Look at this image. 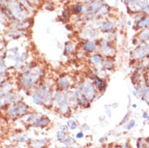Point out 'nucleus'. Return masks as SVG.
Listing matches in <instances>:
<instances>
[{
  "mask_svg": "<svg viewBox=\"0 0 149 148\" xmlns=\"http://www.w3.org/2000/svg\"><path fill=\"white\" fill-rule=\"evenodd\" d=\"M67 126H68L67 127L70 128V129L75 130L76 128V123L75 122V121H73V120H70V121H68V122H67Z\"/></svg>",
  "mask_w": 149,
  "mask_h": 148,
  "instance_id": "nucleus-16",
  "label": "nucleus"
},
{
  "mask_svg": "<svg viewBox=\"0 0 149 148\" xmlns=\"http://www.w3.org/2000/svg\"><path fill=\"white\" fill-rule=\"evenodd\" d=\"M39 73L37 72L31 71L29 72L28 74H26L24 75L23 78V84L25 86H31L32 84H33L35 83V81L38 79Z\"/></svg>",
  "mask_w": 149,
  "mask_h": 148,
  "instance_id": "nucleus-4",
  "label": "nucleus"
},
{
  "mask_svg": "<svg viewBox=\"0 0 149 148\" xmlns=\"http://www.w3.org/2000/svg\"><path fill=\"white\" fill-rule=\"evenodd\" d=\"M104 5L101 0H92L86 3L84 7V12L88 15H93L99 12V10Z\"/></svg>",
  "mask_w": 149,
  "mask_h": 148,
  "instance_id": "nucleus-2",
  "label": "nucleus"
},
{
  "mask_svg": "<svg viewBox=\"0 0 149 148\" xmlns=\"http://www.w3.org/2000/svg\"><path fill=\"white\" fill-rule=\"evenodd\" d=\"M148 124H149V122H148Z\"/></svg>",
  "mask_w": 149,
  "mask_h": 148,
  "instance_id": "nucleus-26",
  "label": "nucleus"
},
{
  "mask_svg": "<svg viewBox=\"0 0 149 148\" xmlns=\"http://www.w3.org/2000/svg\"><path fill=\"white\" fill-rule=\"evenodd\" d=\"M137 1H139V0H125V3H127V4H130V3H135V2H137Z\"/></svg>",
  "mask_w": 149,
  "mask_h": 148,
  "instance_id": "nucleus-20",
  "label": "nucleus"
},
{
  "mask_svg": "<svg viewBox=\"0 0 149 148\" xmlns=\"http://www.w3.org/2000/svg\"><path fill=\"white\" fill-rule=\"evenodd\" d=\"M143 117H144V118L148 119V113H144V115H143Z\"/></svg>",
  "mask_w": 149,
  "mask_h": 148,
  "instance_id": "nucleus-23",
  "label": "nucleus"
},
{
  "mask_svg": "<svg viewBox=\"0 0 149 148\" xmlns=\"http://www.w3.org/2000/svg\"><path fill=\"white\" fill-rule=\"evenodd\" d=\"M57 137H58V139L60 140V141H63L66 138V133L63 131H60L57 134Z\"/></svg>",
  "mask_w": 149,
  "mask_h": 148,
  "instance_id": "nucleus-15",
  "label": "nucleus"
},
{
  "mask_svg": "<svg viewBox=\"0 0 149 148\" xmlns=\"http://www.w3.org/2000/svg\"><path fill=\"white\" fill-rule=\"evenodd\" d=\"M95 83L97 84V87L101 89V90H102V89H105V87H106V84L103 82L101 79H100L98 77H96V79H95Z\"/></svg>",
  "mask_w": 149,
  "mask_h": 148,
  "instance_id": "nucleus-11",
  "label": "nucleus"
},
{
  "mask_svg": "<svg viewBox=\"0 0 149 148\" xmlns=\"http://www.w3.org/2000/svg\"><path fill=\"white\" fill-rule=\"evenodd\" d=\"M59 1H60V2H63V1H64V0H59Z\"/></svg>",
  "mask_w": 149,
  "mask_h": 148,
  "instance_id": "nucleus-25",
  "label": "nucleus"
},
{
  "mask_svg": "<svg viewBox=\"0 0 149 148\" xmlns=\"http://www.w3.org/2000/svg\"><path fill=\"white\" fill-rule=\"evenodd\" d=\"M72 49H73V45L71 44V43H67L66 44V50L67 51L68 53H71V51H72Z\"/></svg>",
  "mask_w": 149,
  "mask_h": 148,
  "instance_id": "nucleus-17",
  "label": "nucleus"
},
{
  "mask_svg": "<svg viewBox=\"0 0 149 148\" xmlns=\"http://www.w3.org/2000/svg\"><path fill=\"white\" fill-rule=\"evenodd\" d=\"M149 26V16L148 17H145L142 20L139 22V24H138V27L139 28H147V27H148Z\"/></svg>",
  "mask_w": 149,
  "mask_h": 148,
  "instance_id": "nucleus-9",
  "label": "nucleus"
},
{
  "mask_svg": "<svg viewBox=\"0 0 149 148\" xmlns=\"http://www.w3.org/2000/svg\"><path fill=\"white\" fill-rule=\"evenodd\" d=\"M101 57L100 55H95L93 57H92V58H91V61H92L94 64L99 63V62H101Z\"/></svg>",
  "mask_w": 149,
  "mask_h": 148,
  "instance_id": "nucleus-13",
  "label": "nucleus"
},
{
  "mask_svg": "<svg viewBox=\"0 0 149 148\" xmlns=\"http://www.w3.org/2000/svg\"><path fill=\"white\" fill-rule=\"evenodd\" d=\"M74 10L76 13L84 12V7L81 4H76L74 7Z\"/></svg>",
  "mask_w": 149,
  "mask_h": 148,
  "instance_id": "nucleus-14",
  "label": "nucleus"
},
{
  "mask_svg": "<svg viewBox=\"0 0 149 148\" xmlns=\"http://www.w3.org/2000/svg\"><path fill=\"white\" fill-rule=\"evenodd\" d=\"M83 137H84V134H83V133H81V132L76 134L77 138H83Z\"/></svg>",
  "mask_w": 149,
  "mask_h": 148,
  "instance_id": "nucleus-21",
  "label": "nucleus"
},
{
  "mask_svg": "<svg viewBox=\"0 0 149 148\" xmlns=\"http://www.w3.org/2000/svg\"><path fill=\"white\" fill-rule=\"evenodd\" d=\"M76 96L77 100L80 101V105L84 106H86V108L89 107V104L88 101V99L86 98V96L83 93H81L80 92H76Z\"/></svg>",
  "mask_w": 149,
  "mask_h": 148,
  "instance_id": "nucleus-6",
  "label": "nucleus"
},
{
  "mask_svg": "<svg viewBox=\"0 0 149 148\" xmlns=\"http://www.w3.org/2000/svg\"><path fill=\"white\" fill-rule=\"evenodd\" d=\"M84 48L88 52H93L95 50V45L93 42H91V41H87V42L84 43Z\"/></svg>",
  "mask_w": 149,
  "mask_h": 148,
  "instance_id": "nucleus-10",
  "label": "nucleus"
},
{
  "mask_svg": "<svg viewBox=\"0 0 149 148\" xmlns=\"http://www.w3.org/2000/svg\"><path fill=\"white\" fill-rule=\"evenodd\" d=\"M135 120H131V121L129 122V124L127 125V130H131V128H133V127L135 126Z\"/></svg>",
  "mask_w": 149,
  "mask_h": 148,
  "instance_id": "nucleus-18",
  "label": "nucleus"
},
{
  "mask_svg": "<svg viewBox=\"0 0 149 148\" xmlns=\"http://www.w3.org/2000/svg\"><path fill=\"white\" fill-rule=\"evenodd\" d=\"M49 122H50V121L47 118L41 119V120H39L37 122L35 123V126H45Z\"/></svg>",
  "mask_w": 149,
  "mask_h": 148,
  "instance_id": "nucleus-12",
  "label": "nucleus"
},
{
  "mask_svg": "<svg viewBox=\"0 0 149 148\" xmlns=\"http://www.w3.org/2000/svg\"><path fill=\"white\" fill-rule=\"evenodd\" d=\"M59 83L61 88L63 89V90H67V88H68L69 86V81L66 77L61 78L59 79Z\"/></svg>",
  "mask_w": 149,
  "mask_h": 148,
  "instance_id": "nucleus-7",
  "label": "nucleus"
},
{
  "mask_svg": "<svg viewBox=\"0 0 149 148\" xmlns=\"http://www.w3.org/2000/svg\"><path fill=\"white\" fill-rule=\"evenodd\" d=\"M83 91H84V95L85 96L86 98L89 100L92 101L95 97V88L93 84L88 81L83 86Z\"/></svg>",
  "mask_w": 149,
  "mask_h": 148,
  "instance_id": "nucleus-3",
  "label": "nucleus"
},
{
  "mask_svg": "<svg viewBox=\"0 0 149 148\" xmlns=\"http://www.w3.org/2000/svg\"><path fill=\"white\" fill-rule=\"evenodd\" d=\"M132 107H133V108H136V105H135V104H134V105H132Z\"/></svg>",
  "mask_w": 149,
  "mask_h": 148,
  "instance_id": "nucleus-24",
  "label": "nucleus"
},
{
  "mask_svg": "<svg viewBox=\"0 0 149 148\" xmlns=\"http://www.w3.org/2000/svg\"><path fill=\"white\" fill-rule=\"evenodd\" d=\"M115 24L114 22L108 21L105 22L102 26V30L103 31H110V30H113L114 29Z\"/></svg>",
  "mask_w": 149,
  "mask_h": 148,
  "instance_id": "nucleus-8",
  "label": "nucleus"
},
{
  "mask_svg": "<svg viewBox=\"0 0 149 148\" xmlns=\"http://www.w3.org/2000/svg\"><path fill=\"white\" fill-rule=\"evenodd\" d=\"M74 143H75V140L73 139V138H67V139L65 141V144H66L67 146H71V145Z\"/></svg>",
  "mask_w": 149,
  "mask_h": 148,
  "instance_id": "nucleus-19",
  "label": "nucleus"
},
{
  "mask_svg": "<svg viewBox=\"0 0 149 148\" xmlns=\"http://www.w3.org/2000/svg\"><path fill=\"white\" fill-rule=\"evenodd\" d=\"M29 2L31 4H35L36 3H37L38 2V0H28Z\"/></svg>",
  "mask_w": 149,
  "mask_h": 148,
  "instance_id": "nucleus-22",
  "label": "nucleus"
},
{
  "mask_svg": "<svg viewBox=\"0 0 149 148\" xmlns=\"http://www.w3.org/2000/svg\"><path fill=\"white\" fill-rule=\"evenodd\" d=\"M128 10H131L133 12H145L149 13V0H139L128 4Z\"/></svg>",
  "mask_w": 149,
  "mask_h": 148,
  "instance_id": "nucleus-1",
  "label": "nucleus"
},
{
  "mask_svg": "<svg viewBox=\"0 0 149 148\" xmlns=\"http://www.w3.org/2000/svg\"><path fill=\"white\" fill-rule=\"evenodd\" d=\"M27 110V107L24 105L23 104L17 105L12 106L11 109H9V113L12 115H18L22 114Z\"/></svg>",
  "mask_w": 149,
  "mask_h": 148,
  "instance_id": "nucleus-5",
  "label": "nucleus"
}]
</instances>
